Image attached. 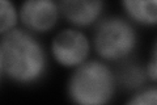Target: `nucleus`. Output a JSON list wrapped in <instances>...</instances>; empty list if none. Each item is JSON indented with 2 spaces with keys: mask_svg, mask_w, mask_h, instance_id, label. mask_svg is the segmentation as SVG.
<instances>
[{
  "mask_svg": "<svg viewBox=\"0 0 157 105\" xmlns=\"http://www.w3.org/2000/svg\"><path fill=\"white\" fill-rule=\"evenodd\" d=\"M45 53L36 39L24 30L6 33L0 43V67L18 83H32L45 70Z\"/></svg>",
  "mask_w": 157,
  "mask_h": 105,
  "instance_id": "f257e3e1",
  "label": "nucleus"
},
{
  "mask_svg": "<svg viewBox=\"0 0 157 105\" xmlns=\"http://www.w3.org/2000/svg\"><path fill=\"white\" fill-rule=\"evenodd\" d=\"M115 78L105 64L88 62L80 64L70 83L73 101L84 105L105 104L114 92Z\"/></svg>",
  "mask_w": 157,
  "mask_h": 105,
  "instance_id": "f03ea898",
  "label": "nucleus"
},
{
  "mask_svg": "<svg viewBox=\"0 0 157 105\" xmlns=\"http://www.w3.org/2000/svg\"><path fill=\"white\" fill-rule=\"evenodd\" d=\"M136 45V34L122 18H106L98 24L94 33L96 51L107 61H123Z\"/></svg>",
  "mask_w": 157,
  "mask_h": 105,
  "instance_id": "7ed1b4c3",
  "label": "nucleus"
},
{
  "mask_svg": "<svg viewBox=\"0 0 157 105\" xmlns=\"http://www.w3.org/2000/svg\"><path fill=\"white\" fill-rule=\"evenodd\" d=\"M52 53L56 61L67 67L80 66L89 53V42L78 30H63L52 41Z\"/></svg>",
  "mask_w": 157,
  "mask_h": 105,
  "instance_id": "20e7f679",
  "label": "nucleus"
},
{
  "mask_svg": "<svg viewBox=\"0 0 157 105\" xmlns=\"http://www.w3.org/2000/svg\"><path fill=\"white\" fill-rule=\"evenodd\" d=\"M59 6L55 0H25L21 7L24 25L34 32H46L56 24Z\"/></svg>",
  "mask_w": 157,
  "mask_h": 105,
  "instance_id": "39448f33",
  "label": "nucleus"
},
{
  "mask_svg": "<svg viewBox=\"0 0 157 105\" xmlns=\"http://www.w3.org/2000/svg\"><path fill=\"white\" fill-rule=\"evenodd\" d=\"M58 6L59 11L70 22L86 26L100 17L104 0H59Z\"/></svg>",
  "mask_w": 157,
  "mask_h": 105,
  "instance_id": "423d86ee",
  "label": "nucleus"
},
{
  "mask_svg": "<svg viewBox=\"0 0 157 105\" xmlns=\"http://www.w3.org/2000/svg\"><path fill=\"white\" fill-rule=\"evenodd\" d=\"M157 0H123L127 13L137 22L145 25L156 24Z\"/></svg>",
  "mask_w": 157,
  "mask_h": 105,
  "instance_id": "0eeeda50",
  "label": "nucleus"
},
{
  "mask_svg": "<svg viewBox=\"0 0 157 105\" xmlns=\"http://www.w3.org/2000/svg\"><path fill=\"white\" fill-rule=\"evenodd\" d=\"M117 78L119 84H122L124 88L136 89L143 86L147 75L139 64H136L135 62L124 61L118 70Z\"/></svg>",
  "mask_w": 157,
  "mask_h": 105,
  "instance_id": "6e6552de",
  "label": "nucleus"
},
{
  "mask_svg": "<svg viewBox=\"0 0 157 105\" xmlns=\"http://www.w3.org/2000/svg\"><path fill=\"white\" fill-rule=\"evenodd\" d=\"M17 20V12L11 0H0V34L12 30Z\"/></svg>",
  "mask_w": 157,
  "mask_h": 105,
  "instance_id": "1a4fd4ad",
  "label": "nucleus"
},
{
  "mask_svg": "<svg viewBox=\"0 0 157 105\" xmlns=\"http://www.w3.org/2000/svg\"><path fill=\"white\" fill-rule=\"evenodd\" d=\"M132 104H143V105H153L156 103V91L155 89H145L143 92L135 95V97L131 100Z\"/></svg>",
  "mask_w": 157,
  "mask_h": 105,
  "instance_id": "9d476101",
  "label": "nucleus"
}]
</instances>
